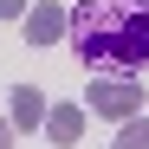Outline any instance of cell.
Listing matches in <instances>:
<instances>
[{
	"instance_id": "6da1fadb",
	"label": "cell",
	"mask_w": 149,
	"mask_h": 149,
	"mask_svg": "<svg viewBox=\"0 0 149 149\" xmlns=\"http://www.w3.org/2000/svg\"><path fill=\"white\" fill-rule=\"evenodd\" d=\"M91 71H143L149 65V0H78L65 19Z\"/></svg>"
},
{
	"instance_id": "7a4b0ae2",
	"label": "cell",
	"mask_w": 149,
	"mask_h": 149,
	"mask_svg": "<svg viewBox=\"0 0 149 149\" xmlns=\"http://www.w3.org/2000/svg\"><path fill=\"white\" fill-rule=\"evenodd\" d=\"M84 110H97V117H136L143 110V78H130V71H123V78H91L84 84Z\"/></svg>"
},
{
	"instance_id": "3957f363",
	"label": "cell",
	"mask_w": 149,
	"mask_h": 149,
	"mask_svg": "<svg viewBox=\"0 0 149 149\" xmlns=\"http://www.w3.org/2000/svg\"><path fill=\"white\" fill-rule=\"evenodd\" d=\"M65 19H71V7L33 0V7H26V45H58V39H65Z\"/></svg>"
},
{
	"instance_id": "277c9868",
	"label": "cell",
	"mask_w": 149,
	"mask_h": 149,
	"mask_svg": "<svg viewBox=\"0 0 149 149\" xmlns=\"http://www.w3.org/2000/svg\"><path fill=\"white\" fill-rule=\"evenodd\" d=\"M7 123H13V136L19 130H39L45 123V91L39 84H13L7 91Z\"/></svg>"
},
{
	"instance_id": "5b68a950",
	"label": "cell",
	"mask_w": 149,
	"mask_h": 149,
	"mask_svg": "<svg viewBox=\"0 0 149 149\" xmlns=\"http://www.w3.org/2000/svg\"><path fill=\"white\" fill-rule=\"evenodd\" d=\"M39 136H52L58 149H71L84 136V104H45V123H39Z\"/></svg>"
},
{
	"instance_id": "8992f818",
	"label": "cell",
	"mask_w": 149,
	"mask_h": 149,
	"mask_svg": "<svg viewBox=\"0 0 149 149\" xmlns=\"http://www.w3.org/2000/svg\"><path fill=\"white\" fill-rule=\"evenodd\" d=\"M110 149H149V117H143V110H136V117H123V130H117Z\"/></svg>"
},
{
	"instance_id": "52a82bcc",
	"label": "cell",
	"mask_w": 149,
	"mask_h": 149,
	"mask_svg": "<svg viewBox=\"0 0 149 149\" xmlns=\"http://www.w3.org/2000/svg\"><path fill=\"white\" fill-rule=\"evenodd\" d=\"M26 7L33 0H0V19H26Z\"/></svg>"
},
{
	"instance_id": "ba28073f",
	"label": "cell",
	"mask_w": 149,
	"mask_h": 149,
	"mask_svg": "<svg viewBox=\"0 0 149 149\" xmlns=\"http://www.w3.org/2000/svg\"><path fill=\"white\" fill-rule=\"evenodd\" d=\"M0 149H13V123L7 117H0Z\"/></svg>"
}]
</instances>
